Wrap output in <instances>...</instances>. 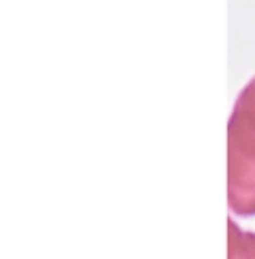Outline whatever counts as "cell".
<instances>
[{
    "label": "cell",
    "instance_id": "obj_2",
    "mask_svg": "<svg viewBox=\"0 0 255 259\" xmlns=\"http://www.w3.org/2000/svg\"><path fill=\"white\" fill-rule=\"evenodd\" d=\"M228 259H255V232L240 230L228 219Z\"/></svg>",
    "mask_w": 255,
    "mask_h": 259
},
{
    "label": "cell",
    "instance_id": "obj_1",
    "mask_svg": "<svg viewBox=\"0 0 255 259\" xmlns=\"http://www.w3.org/2000/svg\"><path fill=\"white\" fill-rule=\"evenodd\" d=\"M228 206L238 217H255V77L228 121Z\"/></svg>",
    "mask_w": 255,
    "mask_h": 259
}]
</instances>
